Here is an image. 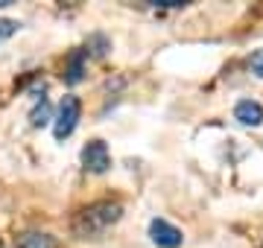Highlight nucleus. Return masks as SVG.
<instances>
[{"label": "nucleus", "mask_w": 263, "mask_h": 248, "mask_svg": "<svg viewBox=\"0 0 263 248\" xmlns=\"http://www.w3.org/2000/svg\"><path fill=\"white\" fill-rule=\"evenodd\" d=\"M85 58H88V50H73V56L67 61V70H65V82L67 85H79L85 76Z\"/></svg>", "instance_id": "423d86ee"}, {"label": "nucleus", "mask_w": 263, "mask_h": 248, "mask_svg": "<svg viewBox=\"0 0 263 248\" xmlns=\"http://www.w3.org/2000/svg\"><path fill=\"white\" fill-rule=\"evenodd\" d=\"M149 237L155 245L161 248H179L181 245V231L176 228V225H170L167 219H152L149 222Z\"/></svg>", "instance_id": "20e7f679"}, {"label": "nucleus", "mask_w": 263, "mask_h": 248, "mask_svg": "<svg viewBox=\"0 0 263 248\" xmlns=\"http://www.w3.org/2000/svg\"><path fill=\"white\" fill-rule=\"evenodd\" d=\"M21 29V24L18 20H9V18H0V41H6V38H12L15 32Z\"/></svg>", "instance_id": "1a4fd4ad"}, {"label": "nucleus", "mask_w": 263, "mask_h": 248, "mask_svg": "<svg viewBox=\"0 0 263 248\" xmlns=\"http://www.w3.org/2000/svg\"><path fill=\"white\" fill-rule=\"evenodd\" d=\"M82 167L94 175H103L108 167H111V155H108V146L103 140H88L82 146Z\"/></svg>", "instance_id": "7ed1b4c3"}, {"label": "nucleus", "mask_w": 263, "mask_h": 248, "mask_svg": "<svg viewBox=\"0 0 263 248\" xmlns=\"http://www.w3.org/2000/svg\"><path fill=\"white\" fill-rule=\"evenodd\" d=\"M9 3H12V0H0V6H9Z\"/></svg>", "instance_id": "9b49d317"}, {"label": "nucleus", "mask_w": 263, "mask_h": 248, "mask_svg": "<svg viewBox=\"0 0 263 248\" xmlns=\"http://www.w3.org/2000/svg\"><path fill=\"white\" fill-rule=\"evenodd\" d=\"M21 248H56V242L47 234H24L21 237Z\"/></svg>", "instance_id": "0eeeda50"}, {"label": "nucleus", "mask_w": 263, "mask_h": 248, "mask_svg": "<svg viewBox=\"0 0 263 248\" xmlns=\"http://www.w3.org/2000/svg\"><path fill=\"white\" fill-rule=\"evenodd\" d=\"M120 216H123L120 201H97V204H88L85 210L76 213L73 234L76 237H94V234H103V231L111 228Z\"/></svg>", "instance_id": "f257e3e1"}, {"label": "nucleus", "mask_w": 263, "mask_h": 248, "mask_svg": "<svg viewBox=\"0 0 263 248\" xmlns=\"http://www.w3.org/2000/svg\"><path fill=\"white\" fill-rule=\"evenodd\" d=\"M249 70L257 79H263V50H254L252 56H249Z\"/></svg>", "instance_id": "9d476101"}, {"label": "nucleus", "mask_w": 263, "mask_h": 248, "mask_svg": "<svg viewBox=\"0 0 263 248\" xmlns=\"http://www.w3.org/2000/svg\"><path fill=\"white\" fill-rule=\"evenodd\" d=\"M234 120L240 126H260L263 123V105L254 102V99H240L234 105Z\"/></svg>", "instance_id": "39448f33"}, {"label": "nucleus", "mask_w": 263, "mask_h": 248, "mask_svg": "<svg viewBox=\"0 0 263 248\" xmlns=\"http://www.w3.org/2000/svg\"><path fill=\"white\" fill-rule=\"evenodd\" d=\"M79 117H82V102L76 96H65L56 108V117H53V134H56V140H65V137H70L76 132Z\"/></svg>", "instance_id": "f03ea898"}, {"label": "nucleus", "mask_w": 263, "mask_h": 248, "mask_svg": "<svg viewBox=\"0 0 263 248\" xmlns=\"http://www.w3.org/2000/svg\"><path fill=\"white\" fill-rule=\"evenodd\" d=\"M53 117H50V105H47V99H41V105H35L32 108V114H29V123L35 126V129H41V126H47Z\"/></svg>", "instance_id": "6e6552de"}]
</instances>
